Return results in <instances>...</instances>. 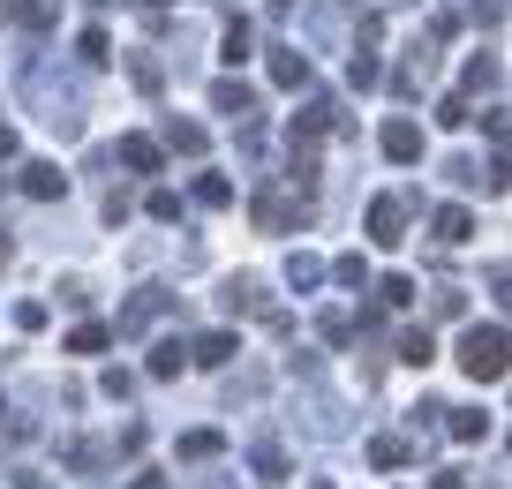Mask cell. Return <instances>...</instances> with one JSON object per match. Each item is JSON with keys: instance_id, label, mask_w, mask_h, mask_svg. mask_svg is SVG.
I'll return each instance as SVG.
<instances>
[{"instance_id": "obj_1", "label": "cell", "mask_w": 512, "mask_h": 489, "mask_svg": "<svg viewBox=\"0 0 512 489\" xmlns=\"http://www.w3.org/2000/svg\"><path fill=\"white\" fill-rule=\"evenodd\" d=\"M249 219L264 226V234H302V226L317 219V204H309V189H272V181H264V189L249 196Z\"/></svg>"}, {"instance_id": "obj_2", "label": "cell", "mask_w": 512, "mask_h": 489, "mask_svg": "<svg viewBox=\"0 0 512 489\" xmlns=\"http://www.w3.org/2000/svg\"><path fill=\"white\" fill-rule=\"evenodd\" d=\"M460 369L475 384H497L505 377V324H475V332L460 339Z\"/></svg>"}, {"instance_id": "obj_3", "label": "cell", "mask_w": 512, "mask_h": 489, "mask_svg": "<svg viewBox=\"0 0 512 489\" xmlns=\"http://www.w3.org/2000/svg\"><path fill=\"white\" fill-rule=\"evenodd\" d=\"M369 241H377V249H400L407 241V196H377V204H369Z\"/></svg>"}, {"instance_id": "obj_4", "label": "cell", "mask_w": 512, "mask_h": 489, "mask_svg": "<svg viewBox=\"0 0 512 489\" xmlns=\"http://www.w3.org/2000/svg\"><path fill=\"white\" fill-rule=\"evenodd\" d=\"M377 151L392 158V166H415V158H422V128L407 121V113H392V121H384V136H377Z\"/></svg>"}, {"instance_id": "obj_5", "label": "cell", "mask_w": 512, "mask_h": 489, "mask_svg": "<svg viewBox=\"0 0 512 489\" xmlns=\"http://www.w3.org/2000/svg\"><path fill=\"white\" fill-rule=\"evenodd\" d=\"M23 196H31V204H61V196H68V174L53 166V158H31V166H23Z\"/></svg>"}, {"instance_id": "obj_6", "label": "cell", "mask_w": 512, "mask_h": 489, "mask_svg": "<svg viewBox=\"0 0 512 489\" xmlns=\"http://www.w3.org/2000/svg\"><path fill=\"white\" fill-rule=\"evenodd\" d=\"M0 23H23V31H53V23H61V0H0Z\"/></svg>"}, {"instance_id": "obj_7", "label": "cell", "mask_w": 512, "mask_h": 489, "mask_svg": "<svg viewBox=\"0 0 512 489\" xmlns=\"http://www.w3.org/2000/svg\"><path fill=\"white\" fill-rule=\"evenodd\" d=\"M430 234L445 241V249H460V241H475V211H467V204H437L430 211Z\"/></svg>"}, {"instance_id": "obj_8", "label": "cell", "mask_w": 512, "mask_h": 489, "mask_svg": "<svg viewBox=\"0 0 512 489\" xmlns=\"http://www.w3.org/2000/svg\"><path fill=\"white\" fill-rule=\"evenodd\" d=\"M159 309H174V294H159V286H144V294H136V301H128V309H121V324H113V332H121V339H136V332H144V324H151V316H159Z\"/></svg>"}, {"instance_id": "obj_9", "label": "cell", "mask_w": 512, "mask_h": 489, "mask_svg": "<svg viewBox=\"0 0 512 489\" xmlns=\"http://www.w3.org/2000/svg\"><path fill=\"white\" fill-rule=\"evenodd\" d=\"M211 106L234 113V121H256V91H249L241 76H219V83H211Z\"/></svg>"}, {"instance_id": "obj_10", "label": "cell", "mask_w": 512, "mask_h": 489, "mask_svg": "<svg viewBox=\"0 0 512 489\" xmlns=\"http://www.w3.org/2000/svg\"><path fill=\"white\" fill-rule=\"evenodd\" d=\"M219 452H226V437H219V429H189V437L174 444V459H181V467H211Z\"/></svg>"}, {"instance_id": "obj_11", "label": "cell", "mask_w": 512, "mask_h": 489, "mask_svg": "<svg viewBox=\"0 0 512 489\" xmlns=\"http://www.w3.org/2000/svg\"><path fill=\"white\" fill-rule=\"evenodd\" d=\"M121 166H128V174H159V166H166L159 136H121Z\"/></svg>"}, {"instance_id": "obj_12", "label": "cell", "mask_w": 512, "mask_h": 489, "mask_svg": "<svg viewBox=\"0 0 512 489\" xmlns=\"http://www.w3.org/2000/svg\"><path fill=\"white\" fill-rule=\"evenodd\" d=\"M272 83H279V91H302V83H309V53L302 46H279L272 53Z\"/></svg>"}, {"instance_id": "obj_13", "label": "cell", "mask_w": 512, "mask_h": 489, "mask_svg": "<svg viewBox=\"0 0 512 489\" xmlns=\"http://www.w3.org/2000/svg\"><path fill=\"white\" fill-rule=\"evenodd\" d=\"M234 354H241V339H234V332H204V339L189 347V362H204V369H226Z\"/></svg>"}, {"instance_id": "obj_14", "label": "cell", "mask_w": 512, "mask_h": 489, "mask_svg": "<svg viewBox=\"0 0 512 489\" xmlns=\"http://www.w3.org/2000/svg\"><path fill=\"white\" fill-rule=\"evenodd\" d=\"M369 467H384V474L415 467V444H407V437H369Z\"/></svg>"}, {"instance_id": "obj_15", "label": "cell", "mask_w": 512, "mask_h": 489, "mask_svg": "<svg viewBox=\"0 0 512 489\" xmlns=\"http://www.w3.org/2000/svg\"><path fill=\"white\" fill-rule=\"evenodd\" d=\"M249 53H256V31H249V16H234V23H226V38H219V61L241 68Z\"/></svg>"}, {"instance_id": "obj_16", "label": "cell", "mask_w": 512, "mask_h": 489, "mask_svg": "<svg viewBox=\"0 0 512 489\" xmlns=\"http://www.w3.org/2000/svg\"><path fill=\"white\" fill-rule=\"evenodd\" d=\"M166 151L204 158V128H196V121H181V113H166Z\"/></svg>"}, {"instance_id": "obj_17", "label": "cell", "mask_w": 512, "mask_h": 489, "mask_svg": "<svg viewBox=\"0 0 512 489\" xmlns=\"http://www.w3.org/2000/svg\"><path fill=\"white\" fill-rule=\"evenodd\" d=\"M452 414V444H482V437H490V414H482V407H445Z\"/></svg>"}, {"instance_id": "obj_18", "label": "cell", "mask_w": 512, "mask_h": 489, "mask_svg": "<svg viewBox=\"0 0 512 489\" xmlns=\"http://www.w3.org/2000/svg\"><path fill=\"white\" fill-rule=\"evenodd\" d=\"M249 459H256V482H287V474H294V467H287V452H279L272 437H256V452H249Z\"/></svg>"}, {"instance_id": "obj_19", "label": "cell", "mask_w": 512, "mask_h": 489, "mask_svg": "<svg viewBox=\"0 0 512 489\" xmlns=\"http://www.w3.org/2000/svg\"><path fill=\"white\" fill-rule=\"evenodd\" d=\"M400 362H407V369H430V362H437V339H430V324L400 339Z\"/></svg>"}, {"instance_id": "obj_20", "label": "cell", "mask_w": 512, "mask_h": 489, "mask_svg": "<svg viewBox=\"0 0 512 489\" xmlns=\"http://www.w3.org/2000/svg\"><path fill=\"white\" fill-rule=\"evenodd\" d=\"M287 286H294V294L324 286V264H317V256H302V249H294V256H287Z\"/></svg>"}, {"instance_id": "obj_21", "label": "cell", "mask_w": 512, "mask_h": 489, "mask_svg": "<svg viewBox=\"0 0 512 489\" xmlns=\"http://www.w3.org/2000/svg\"><path fill=\"white\" fill-rule=\"evenodd\" d=\"M497 76H505V68H497V53H475V61H467V91H497Z\"/></svg>"}, {"instance_id": "obj_22", "label": "cell", "mask_w": 512, "mask_h": 489, "mask_svg": "<svg viewBox=\"0 0 512 489\" xmlns=\"http://www.w3.org/2000/svg\"><path fill=\"white\" fill-rule=\"evenodd\" d=\"M196 204H204V211H226V204H234V181H226V174H204V181H196Z\"/></svg>"}, {"instance_id": "obj_23", "label": "cell", "mask_w": 512, "mask_h": 489, "mask_svg": "<svg viewBox=\"0 0 512 489\" xmlns=\"http://www.w3.org/2000/svg\"><path fill=\"white\" fill-rule=\"evenodd\" d=\"M219 301H226L234 316H241V309H264V286H256V279H226V294H219Z\"/></svg>"}, {"instance_id": "obj_24", "label": "cell", "mask_w": 512, "mask_h": 489, "mask_svg": "<svg viewBox=\"0 0 512 489\" xmlns=\"http://www.w3.org/2000/svg\"><path fill=\"white\" fill-rule=\"evenodd\" d=\"M181 362H189V347H181V339H166V347L151 354V377H159V384H166V377H181Z\"/></svg>"}, {"instance_id": "obj_25", "label": "cell", "mask_w": 512, "mask_h": 489, "mask_svg": "<svg viewBox=\"0 0 512 489\" xmlns=\"http://www.w3.org/2000/svg\"><path fill=\"white\" fill-rule=\"evenodd\" d=\"M106 324H76V332H68V354H106Z\"/></svg>"}, {"instance_id": "obj_26", "label": "cell", "mask_w": 512, "mask_h": 489, "mask_svg": "<svg viewBox=\"0 0 512 489\" xmlns=\"http://www.w3.org/2000/svg\"><path fill=\"white\" fill-rule=\"evenodd\" d=\"M76 53H83V68H106V61H113V38H106V31H83Z\"/></svg>"}, {"instance_id": "obj_27", "label": "cell", "mask_w": 512, "mask_h": 489, "mask_svg": "<svg viewBox=\"0 0 512 489\" xmlns=\"http://www.w3.org/2000/svg\"><path fill=\"white\" fill-rule=\"evenodd\" d=\"M377 301H384V309H407V301H415V279H400V271L377 279Z\"/></svg>"}, {"instance_id": "obj_28", "label": "cell", "mask_w": 512, "mask_h": 489, "mask_svg": "<svg viewBox=\"0 0 512 489\" xmlns=\"http://www.w3.org/2000/svg\"><path fill=\"white\" fill-rule=\"evenodd\" d=\"M317 332L332 339V347H347V339H354V316H347V309H324V316H317Z\"/></svg>"}, {"instance_id": "obj_29", "label": "cell", "mask_w": 512, "mask_h": 489, "mask_svg": "<svg viewBox=\"0 0 512 489\" xmlns=\"http://www.w3.org/2000/svg\"><path fill=\"white\" fill-rule=\"evenodd\" d=\"M475 113H467V91H452V98H437V128H467Z\"/></svg>"}, {"instance_id": "obj_30", "label": "cell", "mask_w": 512, "mask_h": 489, "mask_svg": "<svg viewBox=\"0 0 512 489\" xmlns=\"http://www.w3.org/2000/svg\"><path fill=\"white\" fill-rule=\"evenodd\" d=\"M144 211H151L159 226H174V219H181V196H174V189H151V204H144Z\"/></svg>"}, {"instance_id": "obj_31", "label": "cell", "mask_w": 512, "mask_h": 489, "mask_svg": "<svg viewBox=\"0 0 512 489\" xmlns=\"http://www.w3.org/2000/svg\"><path fill=\"white\" fill-rule=\"evenodd\" d=\"M332 279H339V286H369V264H362V256H339Z\"/></svg>"}, {"instance_id": "obj_32", "label": "cell", "mask_w": 512, "mask_h": 489, "mask_svg": "<svg viewBox=\"0 0 512 489\" xmlns=\"http://www.w3.org/2000/svg\"><path fill=\"white\" fill-rule=\"evenodd\" d=\"M377 76H384V68L369 61V53H354V68H347V83H354V91H369V83H377Z\"/></svg>"}, {"instance_id": "obj_33", "label": "cell", "mask_w": 512, "mask_h": 489, "mask_svg": "<svg viewBox=\"0 0 512 489\" xmlns=\"http://www.w3.org/2000/svg\"><path fill=\"white\" fill-rule=\"evenodd\" d=\"M98 392H106V399H128V392H136V377H128V369H106V377H98Z\"/></svg>"}, {"instance_id": "obj_34", "label": "cell", "mask_w": 512, "mask_h": 489, "mask_svg": "<svg viewBox=\"0 0 512 489\" xmlns=\"http://www.w3.org/2000/svg\"><path fill=\"white\" fill-rule=\"evenodd\" d=\"M475 23H490V31H497V23H505V0H475Z\"/></svg>"}, {"instance_id": "obj_35", "label": "cell", "mask_w": 512, "mask_h": 489, "mask_svg": "<svg viewBox=\"0 0 512 489\" xmlns=\"http://www.w3.org/2000/svg\"><path fill=\"white\" fill-rule=\"evenodd\" d=\"M16 151H23V143H16V128L0 121V158H16Z\"/></svg>"}, {"instance_id": "obj_36", "label": "cell", "mask_w": 512, "mask_h": 489, "mask_svg": "<svg viewBox=\"0 0 512 489\" xmlns=\"http://www.w3.org/2000/svg\"><path fill=\"white\" fill-rule=\"evenodd\" d=\"M128 489H174V482H166V474H136Z\"/></svg>"}, {"instance_id": "obj_37", "label": "cell", "mask_w": 512, "mask_h": 489, "mask_svg": "<svg viewBox=\"0 0 512 489\" xmlns=\"http://www.w3.org/2000/svg\"><path fill=\"white\" fill-rule=\"evenodd\" d=\"M430 489H467V482H460V474H437V482H430Z\"/></svg>"}, {"instance_id": "obj_38", "label": "cell", "mask_w": 512, "mask_h": 489, "mask_svg": "<svg viewBox=\"0 0 512 489\" xmlns=\"http://www.w3.org/2000/svg\"><path fill=\"white\" fill-rule=\"evenodd\" d=\"M0 264H8V226H0Z\"/></svg>"}, {"instance_id": "obj_39", "label": "cell", "mask_w": 512, "mask_h": 489, "mask_svg": "<svg viewBox=\"0 0 512 489\" xmlns=\"http://www.w3.org/2000/svg\"><path fill=\"white\" fill-rule=\"evenodd\" d=\"M272 8H279V16H287V8H294V0H272Z\"/></svg>"}, {"instance_id": "obj_40", "label": "cell", "mask_w": 512, "mask_h": 489, "mask_svg": "<svg viewBox=\"0 0 512 489\" xmlns=\"http://www.w3.org/2000/svg\"><path fill=\"white\" fill-rule=\"evenodd\" d=\"M144 8H166V0H144Z\"/></svg>"}, {"instance_id": "obj_41", "label": "cell", "mask_w": 512, "mask_h": 489, "mask_svg": "<svg viewBox=\"0 0 512 489\" xmlns=\"http://www.w3.org/2000/svg\"><path fill=\"white\" fill-rule=\"evenodd\" d=\"M317 489H332V482H317Z\"/></svg>"}, {"instance_id": "obj_42", "label": "cell", "mask_w": 512, "mask_h": 489, "mask_svg": "<svg viewBox=\"0 0 512 489\" xmlns=\"http://www.w3.org/2000/svg\"><path fill=\"white\" fill-rule=\"evenodd\" d=\"M0 414H8V407H0Z\"/></svg>"}]
</instances>
